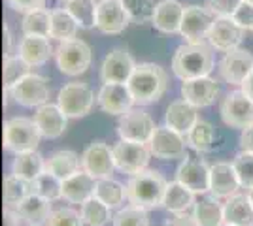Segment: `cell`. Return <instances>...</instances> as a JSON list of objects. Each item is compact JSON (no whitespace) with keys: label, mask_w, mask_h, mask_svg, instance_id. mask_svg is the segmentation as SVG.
Returning a JSON list of instances; mask_svg holds the SVG:
<instances>
[{"label":"cell","mask_w":253,"mask_h":226,"mask_svg":"<svg viewBox=\"0 0 253 226\" xmlns=\"http://www.w3.org/2000/svg\"><path fill=\"white\" fill-rule=\"evenodd\" d=\"M126 85L134 97V104L148 106L161 100L167 93L169 74L163 66L153 65V63H142V65H136Z\"/></svg>","instance_id":"obj_1"},{"label":"cell","mask_w":253,"mask_h":226,"mask_svg":"<svg viewBox=\"0 0 253 226\" xmlns=\"http://www.w3.org/2000/svg\"><path fill=\"white\" fill-rule=\"evenodd\" d=\"M211 45L208 43H183L176 49L172 57V72L174 75L187 81V79H197L210 75L213 70V53Z\"/></svg>","instance_id":"obj_2"},{"label":"cell","mask_w":253,"mask_h":226,"mask_svg":"<svg viewBox=\"0 0 253 226\" xmlns=\"http://www.w3.org/2000/svg\"><path fill=\"white\" fill-rule=\"evenodd\" d=\"M167 185L169 183L165 181L161 173L146 168L144 172L130 175L126 183V200L130 204L146 207V209L163 207Z\"/></svg>","instance_id":"obj_3"},{"label":"cell","mask_w":253,"mask_h":226,"mask_svg":"<svg viewBox=\"0 0 253 226\" xmlns=\"http://www.w3.org/2000/svg\"><path fill=\"white\" fill-rule=\"evenodd\" d=\"M40 140H42V132L34 123V119L13 117L4 123V149L15 155L36 151Z\"/></svg>","instance_id":"obj_4"},{"label":"cell","mask_w":253,"mask_h":226,"mask_svg":"<svg viewBox=\"0 0 253 226\" xmlns=\"http://www.w3.org/2000/svg\"><path fill=\"white\" fill-rule=\"evenodd\" d=\"M55 59H57V66L64 75H80L87 72V68L91 66V59H93V51L89 47V43L80 40V38H72V40H64L55 51Z\"/></svg>","instance_id":"obj_5"},{"label":"cell","mask_w":253,"mask_h":226,"mask_svg":"<svg viewBox=\"0 0 253 226\" xmlns=\"http://www.w3.org/2000/svg\"><path fill=\"white\" fill-rule=\"evenodd\" d=\"M57 104L68 119L85 117L91 113V109L95 106V93L87 83L72 81L59 91Z\"/></svg>","instance_id":"obj_6"},{"label":"cell","mask_w":253,"mask_h":226,"mask_svg":"<svg viewBox=\"0 0 253 226\" xmlns=\"http://www.w3.org/2000/svg\"><path fill=\"white\" fill-rule=\"evenodd\" d=\"M215 19H217V15L208 6L191 4L183 11L179 34L183 36V40L187 43H204L208 40V34H210Z\"/></svg>","instance_id":"obj_7"},{"label":"cell","mask_w":253,"mask_h":226,"mask_svg":"<svg viewBox=\"0 0 253 226\" xmlns=\"http://www.w3.org/2000/svg\"><path fill=\"white\" fill-rule=\"evenodd\" d=\"M187 140L183 134L176 132L170 127H157L151 140H149L148 147L151 155L161 161H178V159H185L187 157Z\"/></svg>","instance_id":"obj_8"},{"label":"cell","mask_w":253,"mask_h":226,"mask_svg":"<svg viewBox=\"0 0 253 226\" xmlns=\"http://www.w3.org/2000/svg\"><path fill=\"white\" fill-rule=\"evenodd\" d=\"M223 123L231 129L246 130L253 125V100L242 89L232 91L223 98L221 108H219Z\"/></svg>","instance_id":"obj_9"},{"label":"cell","mask_w":253,"mask_h":226,"mask_svg":"<svg viewBox=\"0 0 253 226\" xmlns=\"http://www.w3.org/2000/svg\"><path fill=\"white\" fill-rule=\"evenodd\" d=\"M11 98L25 108H40L43 104H47L49 98V81L47 77L40 74H29L23 77L21 81H17L15 85L8 91Z\"/></svg>","instance_id":"obj_10"},{"label":"cell","mask_w":253,"mask_h":226,"mask_svg":"<svg viewBox=\"0 0 253 226\" xmlns=\"http://www.w3.org/2000/svg\"><path fill=\"white\" fill-rule=\"evenodd\" d=\"M112 151H114L116 168L119 172L128 173V175L144 172L148 168L149 159H151V151H149L148 143L121 140L112 147Z\"/></svg>","instance_id":"obj_11"},{"label":"cell","mask_w":253,"mask_h":226,"mask_svg":"<svg viewBox=\"0 0 253 226\" xmlns=\"http://www.w3.org/2000/svg\"><path fill=\"white\" fill-rule=\"evenodd\" d=\"M82 170L91 173L95 179H108L114 175L116 161L114 151L102 140L91 141L82 153Z\"/></svg>","instance_id":"obj_12"},{"label":"cell","mask_w":253,"mask_h":226,"mask_svg":"<svg viewBox=\"0 0 253 226\" xmlns=\"http://www.w3.org/2000/svg\"><path fill=\"white\" fill-rule=\"evenodd\" d=\"M155 123L144 109H128L125 115H121L117 132L119 138L126 141H136V143H149L153 132H155Z\"/></svg>","instance_id":"obj_13"},{"label":"cell","mask_w":253,"mask_h":226,"mask_svg":"<svg viewBox=\"0 0 253 226\" xmlns=\"http://www.w3.org/2000/svg\"><path fill=\"white\" fill-rule=\"evenodd\" d=\"M134 68H136V63L132 55L123 47H116L102 61L100 79L102 83H128Z\"/></svg>","instance_id":"obj_14"},{"label":"cell","mask_w":253,"mask_h":226,"mask_svg":"<svg viewBox=\"0 0 253 226\" xmlns=\"http://www.w3.org/2000/svg\"><path fill=\"white\" fill-rule=\"evenodd\" d=\"M253 72V55L246 49H232L219 61V75L229 85H244L248 75Z\"/></svg>","instance_id":"obj_15"},{"label":"cell","mask_w":253,"mask_h":226,"mask_svg":"<svg viewBox=\"0 0 253 226\" xmlns=\"http://www.w3.org/2000/svg\"><path fill=\"white\" fill-rule=\"evenodd\" d=\"M96 102L108 115H125L134 106V97L126 83H104L98 91Z\"/></svg>","instance_id":"obj_16"},{"label":"cell","mask_w":253,"mask_h":226,"mask_svg":"<svg viewBox=\"0 0 253 226\" xmlns=\"http://www.w3.org/2000/svg\"><path fill=\"white\" fill-rule=\"evenodd\" d=\"M244 36H246V29H242L232 17H217L208 34V43L215 51L227 53L240 47Z\"/></svg>","instance_id":"obj_17"},{"label":"cell","mask_w":253,"mask_h":226,"mask_svg":"<svg viewBox=\"0 0 253 226\" xmlns=\"http://www.w3.org/2000/svg\"><path fill=\"white\" fill-rule=\"evenodd\" d=\"M130 17L121 0H100L96 6V29L104 34H121Z\"/></svg>","instance_id":"obj_18"},{"label":"cell","mask_w":253,"mask_h":226,"mask_svg":"<svg viewBox=\"0 0 253 226\" xmlns=\"http://www.w3.org/2000/svg\"><path fill=\"white\" fill-rule=\"evenodd\" d=\"M176 181L185 185L195 194L210 193V166L201 159L185 157L176 170Z\"/></svg>","instance_id":"obj_19"},{"label":"cell","mask_w":253,"mask_h":226,"mask_svg":"<svg viewBox=\"0 0 253 226\" xmlns=\"http://www.w3.org/2000/svg\"><path fill=\"white\" fill-rule=\"evenodd\" d=\"M219 93V85L210 75L197 77V79H187L181 83V97L187 102H191L197 108H208L215 102Z\"/></svg>","instance_id":"obj_20"},{"label":"cell","mask_w":253,"mask_h":226,"mask_svg":"<svg viewBox=\"0 0 253 226\" xmlns=\"http://www.w3.org/2000/svg\"><path fill=\"white\" fill-rule=\"evenodd\" d=\"M240 179L229 162H215L210 166V194L215 198H231L240 189Z\"/></svg>","instance_id":"obj_21"},{"label":"cell","mask_w":253,"mask_h":226,"mask_svg":"<svg viewBox=\"0 0 253 226\" xmlns=\"http://www.w3.org/2000/svg\"><path fill=\"white\" fill-rule=\"evenodd\" d=\"M34 123L38 125L43 138L57 140L64 134L66 125H68V117L64 115L63 109L59 108V104H43L36 109Z\"/></svg>","instance_id":"obj_22"},{"label":"cell","mask_w":253,"mask_h":226,"mask_svg":"<svg viewBox=\"0 0 253 226\" xmlns=\"http://www.w3.org/2000/svg\"><path fill=\"white\" fill-rule=\"evenodd\" d=\"M165 121H167V127L174 129L176 132L183 134V136H187L191 129L199 123V108L193 106L191 102H187L185 98L174 100L167 108Z\"/></svg>","instance_id":"obj_23"},{"label":"cell","mask_w":253,"mask_h":226,"mask_svg":"<svg viewBox=\"0 0 253 226\" xmlns=\"http://www.w3.org/2000/svg\"><path fill=\"white\" fill-rule=\"evenodd\" d=\"M96 181L91 173H87L85 170L76 172L74 175L66 177L63 181V198L68 204H84L89 198L95 196Z\"/></svg>","instance_id":"obj_24"},{"label":"cell","mask_w":253,"mask_h":226,"mask_svg":"<svg viewBox=\"0 0 253 226\" xmlns=\"http://www.w3.org/2000/svg\"><path fill=\"white\" fill-rule=\"evenodd\" d=\"M183 11L185 8L178 0H161L155 8V15L151 23L159 32L178 34L181 29V21H183Z\"/></svg>","instance_id":"obj_25"},{"label":"cell","mask_w":253,"mask_h":226,"mask_svg":"<svg viewBox=\"0 0 253 226\" xmlns=\"http://www.w3.org/2000/svg\"><path fill=\"white\" fill-rule=\"evenodd\" d=\"M223 223L231 226H253V204L248 194H232L223 205Z\"/></svg>","instance_id":"obj_26"},{"label":"cell","mask_w":253,"mask_h":226,"mask_svg":"<svg viewBox=\"0 0 253 226\" xmlns=\"http://www.w3.org/2000/svg\"><path fill=\"white\" fill-rule=\"evenodd\" d=\"M17 55L31 68H36L49 61V57L53 55V47L47 36H25L19 43Z\"/></svg>","instance_id":"obj_27"},{"label":"cell","mask_w":253,"mask_h":226,"mask_svg":"<svg viewBox=\"0 0 253 226\" xmlns=\"http://www.w3.org/2000/svg\"><path fill=\"white\" fill-rule=\"evenodd\" d=\"M197 200H195V193L187 189L185 185L179 181H172L167 185V193H165V200H163V207L178 215V213H185L187 209L195 207Z\"/></svg>","instance_id":"obj_28"},{"label":"cell","mask_w":253,"mask_h":226,"mask_svg":"<svg viewBox=\"0 0 253 226\" xmlns=\"http://www.w3.org/2000/svg\"><path fill=\"white\" fill-rule=\"evenodd\" d=\"M43 172H45V161L38 151L19 153V155H15L13 164H11V173L27 179V181L38 179Z\"/></svg>","instance_id":"obj_29"},{"label":"cell","mask_w":253,"mask_h":226,"mask_svg":"<svg viewBox=\"0 0 253 226\" xmlns=\"http://www.w3.org/2000/svg\"><path fill=\"white\" fill-rule=\"evenodd\" d=\"M45 170L64 181L66 177H70V175H74L76 172L82 170V157H78V153L70 149L55 151L45 161Z\"/></svg>","instance_id":"obj_30"},{"label":"cell","mask_w":253,"mask_h":226,"mask_svg":"<svg viewBox=\"0 0 253 226\" xmlns=\"http://www.w3.org/2000/svg\"><path fill=\"white\" fill-rule=\"evenodd\" d=\"M15 209L23 217V221H27L29 225H40L43 221H47V217L51 213V204L43 196L32 193L23 200L21 204L15 205Z\"/></svg>","instance_id":"obj_31"},{"label":"cell","mask_w":253,"mask_h":226,"mask_svg":"<svg viewBox=\"0 0 253 226\" xmlns=\"http://www.w3.org/2000/svg\"><path fill=\"white\" fill-rule=\"evenodd\" d=\"M193 219L199 226H221L223 205L215 196H204L193 207Z\"/></svg>","instance_id":"obj_32"},{"label":"cell","mask_w":253,"mask_h":226,"mask_svg":"<svg viewBox=\"0 0 253 226\" xmlns=\"http://www.w3.org/2000/svg\"><path fill=\"white\" fill-rule=\"evenodd\" d=\"M78 27H80L78 21L72 17V13L66 8L51 10V32H49V38L59 40V42L72 40V38H76Z\"/></svg>","instance_id":"obj_33"},{"label":"cell","mask_w":253,"mask_h":226,"mask_svg":"<svg viewBox=\"0 0 253 226\" xmlns=\"http://www.w3.org/2000/svg\"><path fill=\"white\" fill-rule=\"evenodd\" d=\"M185 138H187V143H189L197 153H210V151L213 149L217 132H215V127H213L211 123L199 119V123L191 129V132Z\"/></svg>","instance_id":"obj_34"},{"label":"cell","mask_w":253,"mask_h":226,"mask_svg":"<svg viewBox=\"0 0 253 226\" xmlns=\"http://www.w3.org/2000/svg\"><path fill=\"white\" fill-rule=\"evenodd\" d=\"M25 36H47L51 32V11L45 8H38L25 13L21 23Z\"/></svg>","instance_id":"obj_35"},{"label":"cell","mask_w":253,"mask_h":226,"mask_svg":"<svg viewBox=\"0 0 253 226\" xmlns=\"http://www.w3.org/2000/svg\"><path fill=\"white\" fill-rule=\"evenodd\" d=\"M32 193H34L32 181H27V179L17 177L13 173L4 179V205L6 207H15Z\"/></svg>","instance_id":"obj_36"},{"label":"cell","mask_w":253,"mask_h":226,"mask_svg":"<svg viewBox=\"0 0 253 226\" xmlns=\"http://www.w3.org/2000/svg\"><path fill=\"white\" fill-rule=\"evenodd\" d=\"M95 198H98L102 204H106L108 207H119L125 202L126 198V187L108 177V179H98L95 189Z\"/></svg>","instance_id":"obj_37"},{"label":"cell","mask_w":253,"mask_h":226,"mask_svg":"<svg viewBox=\"0 0 253 226\" xmlns=\"http://www.w3.org/2000/svg\"><path fill=\"white\" fill-rule=\"evenodd\" d=\"M96 6H98V0H68L66 2V10L72 13L78 25L85 31L96 27Z\"/></svg>","instance_id":"obj_38"},{"label":"cell","mask_w":253,"mask_h":226,"mask_svg":"<svg viewBox=\"0 0 253 226\" xmlns=\"http://www.w3.org/2000/svg\"><path fill=\"white\" fill-rule=\"evenodd\" d=\"M82 219L87 226H104L110 221H114L112 215V207H108L106 204H102L98 198H89L87 202L82 204Z\"/></svg>","instance_id":"obj_39"},{"label":"cell","mask_w":253,"mask_h":226,"mask_svg":"<svg viewBox=\"0 0 253 226\" xmlns=\"http://www.w3.org/2000/svg\"><path fill=\"white\" fill-rule=\"evenodd\" d=\"M32 183H34V193L43 196L49 202H55V200L63 198V179H59L57 175H53L47 170L38 179H34Z\"/></svg>","instance_id":"obj_40"},{"label":"cell","mask_w":253,"mask_h":226,"mask_svg":"<svg viewBox=\"0 0 253 226\" xmlns=\"http://www.w3.org/2000/svg\"><path fill=\"white\" fill-rule=\"evenodd\" d=\"M125 10L128 11V17L132 23L138 25H144V23L153 21V15H155V0H121Z\"/></svg>","instance_id":"obj_41"},{"label":"cell","mask_w":253,"mask_h":226,"mask_svg":"<svg viewBox=\"0 0 253 226\" xmlns=\"http://www.w3.org/2000/svg\"><path fill=\"white\" fill-rule=\"evenodd\" d=\"M31 72V66L23 61L21 57H6L4 59V91L8 93L17 81H21L25 75Z\"/></svg>","instance_id":"obj_42"},{"label":"cell","mask_w":253,"mask_h":226,"mask_svg":"<svg viewBox=\"0 0 253 226\" xmlns=\"http://www.w3.org/2000/svg\"><path fill=\"white\" fill-rule=\"evenodd\" d=\"M114 226H149V217L146 207L140 205H126L125 209H119L114 215Z\"/></svg>","instance_id":"obj_43"},{"label":"cell","mask_w":253,"mask_h":226,"mask_svg":"<svg viewBox=\"0 0 253 226\" xmlns=\"http://www.w3.org/2000/svg\"><path fill=\"white\" fill-rule=\"evenodd\" d=\"M232 166L236 170V175L240 179V185L242 189H253V153H248V151H240L234 161H232Z\"/></svg>","instance_id":"obj_44"},{"label":"cell","mask_w":253,"mask_h":226,"mask_svg":"<svg viewBox=\"0 0 253 226\" xmlns=\"http://www.w3.org/2000/svg\"><path fill=\"white\" fill-rule=\"evenodd\" d=\"M47 226H84L82 211H76L72 207H57L51 209L47 217Z\"/></svg>","instance_id":"obj_45"},{"label":"cell","mask_w":253,"mask_h":226,"mask_svg":"<svg viewBox=\"0 0 253 226\" xmlns=\"http://www.w3.org/2000/svg\"><path fill=\"white\" fill-rule=\"evenodd\" d=\"M244 0H206V6L217 17H232Z\"/></svg>","instance_id":"obj_46"},{"label":"cell","mask_w":253,"mask_h":226,"mask_svg":"<svg viewBox=\"0 0 253 226\" xmlns=\"http://www.w3.org/2000/svg\"><path fill=\"white\" fill-rule=\"evenodd\" d=\"M232 19L238 23L242 29H246V31H252V29H253V4H252V2L244 0L242 4L238 6V10L234 11Z\"/></svg>","instance_id":"obj_47"},{"label":"cell","mask_w":253,"mask_h":226,"mask_svg":"<svg viewBox=\"0 0 253 226\" xmlns=\"http://www.w3.org/2000/svg\"><path fill=\"white\" fill-rule=\"evenodd\" d=\"M6 2L10 4V8H13L15 11H23V13L43 8L45 4V0H6Z\"/></svg>","instance_id":"obj_48"},{"label":"cell","mask_w":253,"mask_h":226,"mask_svg":"<svg viewBox=\"0 0 253 226\" xmlns=\"http://www.w3.org/2000/svg\"><path fill=\"white\" fill-rule=\"evenodd\" d=\"M2 219H4V226H21V221H23V217L17 213L15 207H13V209H11V207H6Z\"/></svg>","instance_id":"obj_49"},{"label":"cell","mask_w":253,"mask_h":226,"mask_svg":"<svg viewBox=\"0 0 253 226\" xmlns=\"http://www.w3.org/2000/svg\"><path fill=\"white\" fill-rule=\"evenodd\" d=\"M165 226H199V225L195 223V219H193V215L187 217L185 213H178L176 217H172V219H169V221L165 223Z\"/></svg>","instance_id":"obj_50"},{"label":"cell","mask_w":253,"mask_h":226,"mask_svg":"<svg viewBox=\"0 0 253 226\" xmlns=\"http://www.w3.org/2000/svg\"><path fill=\"white\" fill-rule=\"evenodd\" d=\"M240 147L242 151L253 153V125L248 127L246 130H242V136H240Z\"/></svg>","instance_id":"obj_51"},{"label":"cell","mask_w":253,"mask_h":226,"mask_svg":"<svg viewBox=\"0 0 253 226\" xmlns=\"http://www.w3.org/2000/svg\"><path fill=\"white\" fill-rule=\"evenodd\" d=\"M4 57H11V32L8 25H4Z\"/></svg>","instance_id":"obj_52"},{"label":"cell","mask_w":253,"mask_h":226,"mask_svg":"<svg viewBox=\"0 0 253 226\" xmlns=\"http://www.w3.org/2000/svg\"><path fill=\"white\" fill-rule=\"evenodd\" d=\"M242 91L248 95V97L253 100V72L250 75H248V79L244 81V85H242Z\"/></svg>","instance_id":"obj_53"},{"label":"cell","mask_w":253,"mask_h":226,"mask_svg":"<svg viewBox=\"0 0 253 226\" xmlns=\"http://www.w3.org/2000/svg\"><path fill=\"white\" fill-rule=\"evenodd\" d=\"M248 196H250V200H252V204H253V189H250V191H248Z\"/></svg>","instance_id":"obj_54"},{"label":"cell","mask_w":253,"mask_h":226,"mask_svg":"<svg viewBox=\"0 0 253 226\" xmlns=\"http://www.w3.org/2000/svg\"><path fill=\"white\" fill-rule=\"evenodd\" d=\"M29 226H42V225H29Z\"/></svg>","instance_id":"obj_55"},{"label":"cell","mask_w":253,"mask_h":226,"mask_svg":"<svg viewBox=\"0 0 253 226\" xmlns=\"http://www.w3.org/2000/svg\"><path fill=\"white\" fill-rule=\"evenodd\" d=\"M221 226H231V225H225V223H223V225Z\"/></svg>","instance_id":"obj_56"},{"label":"cell","mask_w":253,"mask_h":226,"mask_svg":"<svg viewBox=\"0 0 253 226\" xmlns=\"http://www.w3.org/2000/svg\"><path fill=\"white\" fill-rule=\"evenodd\" d=\"M61 2H68V0H61Z\"/></svg>","instance_id":"obj_57"},{"label":"cell","mask_w":253,"mask_h":226,"mask_svg":"<svg viewBox=\"0 0 253 226\" xmlns=\"http://www.w3.org/2000/svg\"><path fill=\"white\" fill-rule=\"evenodd\" d=\"M248 2H252V4H253V0H248Z\"/></svg>","instance_id":"obj_58"},{"label":"cell","mask_w":253,"mask_h":226,"mask_svg":"<svg viewBox=\"0 0 253 226\" xmlns=\"http://www.w3.org/2000/svg\"><path fill=\"white\" fill-rule=\"evenodd\" d=\"M252 32H253V29H252Z\"/></svg>","instance_id":"obj_59"},{"label":"cell","mask_w":253,"mask_h":226,"mask_svg":"<svg viewBox=\"0 0 253 226\" xmlns=\"http://www.w3.org/2000/svg\"><path fill=\"white\" fill-rule=\"evenodd\" d=\"M98 2H100V0H98Z\"/></svg>","instance_id":"obj_60"}]
</instances>
